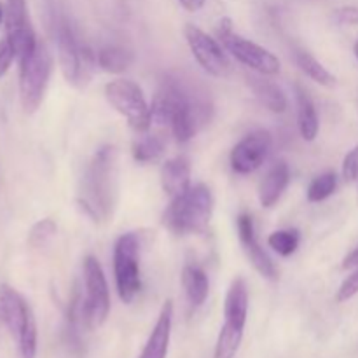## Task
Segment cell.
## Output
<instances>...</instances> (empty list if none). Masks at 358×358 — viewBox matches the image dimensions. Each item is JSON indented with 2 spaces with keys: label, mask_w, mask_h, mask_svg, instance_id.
<instances>
[{
  "label": "cell",
  "mask_w": 358,
  "mask_h": 358,
  "mask_svg": "<svg viewBox=\"0 0 358 358\" xmlns=\"http://www.w3.org/2000/svg\"><path fill=\"white\" fill-rule=\"evenodd\" d=\"M210 112V103L192 96L191 91L175 79H166L161 83L150 105V129L170 128L175 140L185 143L208 122Z\"/></svg>",
  "instance_id": "6da1fadb"
},
{
  "label": "cell",
  "mask_w": 358,
  "mask_h": 358,
  "mask_svg": "<svg viewBox=\"0 0 358 358\" xmlns=\"http://www.w3.org/2000/svg\"><path fill=\"white\" fill-rule=\"evenodd\" d=\"M119 199L117 149L103 145L93 154L80 178L77 205L94 222H108Z\"/></svg>",
  "instance_id": "7a4b0ae2"
},
{
  "label": "cell",
  "mask_w": 358,
  "mask_h": 358,
  "mask_svg": "<svg viewBox=\"0 0 358 358\" xmlns=\"http://www.w3.org/2000/svg\"><path fill=\"white\" fill-rule=\"evenodd\" d=\"M213 194L208 185H191L184 194L171 198L163 213V226L177 236L203 234L213 215Z\"/></svg>",
  "instance_id": "3957f363"
},
{
  "label": "cell",
  "mask_w": 358,
  "mask_h": 358,
  "mask_svg": "<svg viewBox=\"0 0 358 358\" xmlns=\"http://www.w3.org/2000/svg\"><path fill=\"white\" fill-rule=\"evenodd\" d=\"M0 324L9 331L21 358H37V324L23 296L7 283H0Z\"/></svg>",
  "instance_id": "277c9868"
},
{
  "label": "cell",
  "mask_w": 358,
  "mask_h": 358,
  "mask_svg": "<svg viewBox=\"0 0 358 358\" xmlns=\"http://www.w3.org/2000/svg\"><path fill=\"white\" fill-rule=\"evenodd\" d=\"M56 44H58V62L66 83L76 87H86L96 70V52L86 44L77 41L66 21H62L56 30Z\"/></svg>",
  "instance_id": "5b68a950"
},
{
  "label": "cell",
  "mask_w": 358,
  "mask_h": 358,
  "mask_svg": "<svg viewBox=\"0 0 358 358\" xmlns=\"http://www.w3.org/2000/svg\"><path fill=\"white\" fill-rule=\"evenodd\" d=\"M52 70V58L49 49L42 42L37 48L20 59V98L24 112L34 114L41 107L48 90Z\"/></svg>",
  "instance_id": "8992f818"
},
{
  "label": "cell",
  "mask_w": 358,
  "mask_h": 358,
  "mask_svg": "<svg viewBox=\"0 0 358 358\" xmlns=\"http://www.w3.org/2000/svg\"><path fill=\"white\" fill-rule=\"evenodd\" d=\"M217 41L238 62L243 63L245 66L252 69L254 72L261 73V76H276L280 72V66H282L280 59L262 45L238 35L229 17H222L217 23Z\"/></svg>",
  "instance_id": "52a82bcc"
},
{
  "label": "cell",
  "mask_w": 358,
  "mask_h": 358,
  "mask_svg": "<svg viewBox=\"0 0 358 358\" xmlns=\"http://www.w3.org/2000/svg\"><path fill=\"white\" fill-rule=\"evenodd\" d=\"M114 276L119 299L131 304L142 290L140 275V236L138 233H126L114 245Z\"/></svg>",
  "instance_id": "ba28073f"
},
{
  "label": "cell",
  "mask_w": 358,
  "mask_h": 358,
  "mask_svg": "<svg viewBox=\"0 0 358 358\" xmlns=\"http://www.w3.org/2000/svg\"><path fill=\"white\" fill-rule=\"evenodd\" d=\"M105 96L136 133L150 131V105L138 84L129 79L110 80L105 86Z\"/></svg>",
  "instance_id": "9c48e42d"
},
{
  "label": "cell",
  "mask_w": 358,
  "mask_h": 358,
  "mask_svg": "<svg viewBox=\"0 0 358 358\" xmlns=\"http://www.w3.org/2000/svg\"><path fill=\"white\" fill-rule=\"evenodd\" d=\"M84 278V313L90 329L105 324L110 313V294L101 264L94 255H86L83 262Z\"/></svg>",
  "instance_id": "30bf717a"
},
{
  "label": "cell",
  "mask_w": 358,
  "mask_h": 358,
  "mask_svg": "<svg viewBox=\"0 0 358 358\" xmlns=\"http://www.w3.org/2000/svg\"><path fill=\"white\" fill-rule=\"evenodd\" d=\"M185 41L196 62L199 63L205 72L213 77H227L231 72V63L224 52L222 44L217 38L210 37L206 31L198 28L196 24L187 23L184 28Z\"/></svg>",
  "instance_id": "8fae6325"
},
{
  "label": "cell",
  "mask_w": 358,
  "mask_h": 358,
  "mask_svg": "<svg viewBox=\"0 0 358 358\" xmlns=\"http://www.w3.org/2000/svg\"><path fill=\"white\" fill-rule=\"evenodd\" d=\"M3 20H6V38L13 45L16 59L20 62L21 58L30 55L38 44V38L31 27L30 14H28L27 0H7Z\"/></svg>",
  "instance_id": "7c38bea8"
},
{
  "label": "cell",
  "mask_w": 358,
  "mask_h": 358,
  "mask_svg": "<svg viewBox=\"0 0 358 358\" xmlns=\"http://www.w3.org/2000/svg\"><path fill=\"white\" fill-rule=\"evenodd\" d=\"M271 135L266 129L248 133L231 150V168L240 175H250L262 166L271 150Z\"/></svg>",
  "instance_id": "4fadbf2b"
},
{
  "label": "cell",
  "mask_w": 358,
  "mask_h": 358,
  "mask_svg": "<svg viewBox=\"0 0 358 358\" xmlns=\"http://www.w3.org/2000/svg\"><path fill=\"white\" fill-rule=\"evenodd\" d=\"M236 229H238V238H240L241 247H243L245 254H247L248 261L252 262L255 271H257L262 278L273 280V282H275V280L278 278V271H276L275 262L271 261V257L266 254L264 248H262L261 243L257 241L254 220H252L250 213L243 212L238 215Z\"/></svg>",
  "instance_id": "5bb4252c"
},
{
  "label": "cell",
  "mask_w": 358,
  "mask_h": 358,
  "mask_svg": "<svg viewBox=\"0 0 358 358\" xmlns=\"http://www.w3.org/2000/svg\"><path fill=\"white\" fill-rule=\"evenodd\" d=\"M171 324H173V303L168 299L161 308L159 317L143 346L140 358H166L171 338Z\"/></svg>",
  "instance_id": "9a60e30c"
},
{
  "label": "cell",
  "mask_w": 358,
  "mask_h": 358,
  "mask_svg": "<svg viewBox=\"0 0 358 358\" xmlns=\"http://www.w3.org/2000/svg\"><path fill=\"white\" fill-rule=\"evenodd\" d=\"M161 187L170 198L184 194L191 187V163L185 156L171 157L161 166Z\"/></svg>",
  "instance_id": "2e32d148"
},
{
  "label": "cell",
  "mask_w": 358,
  "mask_h": 358,
  "mask_svg": "<svg viewBox=\"0 0 358 358\" xmlns=\"http://www.w3.org/2000/svg\"><path fill=\"white\" fill-rule=\"evenodd\" d=\"M248 318V287L243 278H234L227 290L226 303H224V324L243 329Z\"/></svg>",
  "instance_id": "e0dca14e"
},
{
  "label": "cell",
  "mask_w": 358,
  "mask_h": 358,
  "mask_svg": "<svg viewBox=\"0 0 358 358\" xmlns=\"http://www.w3.org/2000/svg\"><path fill=\"white\" fill-rule=\"evenodd\" d=\"M290 170L285 161H278L269 168L266 177L259 185V201L264 208H273L280 201L285 189L289 187Z\"/></svg>",
  "instance_id": "ac0fdd59"
},
{
  "label": "cell",
  "mask_w": 358,
  "mask_h": 358,
  "mask_svg": "<svg viewBox=\"0 0 358 358\" xmlns=\"http://www.w3.org/2000/svg\"><path fill=\"white\" fill-rule=\"evenodd\" d=\"M266 77L268 76H261V73L259 76H247L248 86L254 91L255 98L261 101V105H264L269 112L283 114L289 107V100H287L282 87L273 83V80H268Z\"/></svg>",
  "instance_id": "d6986e66"
},
{
  "label": "cell",
  "mask_w": 358,
  "mask_h": 358,
  "mask_svg": "<svg viewBox=\"0 0 358 358\" xmlns=\"http://www.w3.org/2000/svg\"><path fill=\"white\" fill-rule=\"evenodd\" d=\"M296 103H297V126L299 133L306 142H313L320 131V121H318L317 108L313 100L301 84H296Z\"/></svg>",
  "instance_id": "ffe728a7"
},
{
  "label": "cell",
  "mask_w": 358,
  "mask_h": 358,
  "mask_svg": "<svg viewBox=\"0 0 358 358\" xmlns=\"http://www.w3.org/2000/svg\"><path fill=\"white\" fill-rule=\"evenodd\" d=\"M182 287L185 297L192 308H199L205 304L210 292V280L206 273L199 266L187 264L182 269Z\"/></svg>",
  "instance_id": "44dd1931"
},
{
  "label": "cell",
  "mask_w": 358,
  "mask_h": 358,
  "mask_svg": "<svg viewBox=\"0 0 358 358\" xmlns=\"http://www.w3.org/2000/svg\"><path fill=\"white\" fill-rule=\"evenodd\" d=\"M98 66H100L103 72L108 73H122L133 65L135 62V56L124 45L117 44H108L100 48V51L96 52Z\"/></svg>",
  "instance_id": "7402d4cb"
},
{
  "label": "cell",
  "mask_w": 358,
  "mask_h": 358,
  "mask_svg": "<svg viewBox=\"0 0 358 358\" xmlns=\"http://www.w3.org/2000/svg\"><path fill=\"white\" fill-rule=\"evenodd\" d=\"M164 138L157 133H140L138 138L133 142L131 152L135 157L136 163H156L157 159H161V156L164 154Z\"/></svg>",
  "instance_id": "603a6c76"
},
{
  "label": "cell",
  "mask_w": 358,
  "mask_h": 358,
  "mask_svg": "<svg viewBox=\"0 0 358 358\" xmlns=\"http://www.w3.org/2000/svg\"><path fill=\"white\" fill-rule=\"evenodd\" d=\"M294 59H296L297 66H299V69L303 70V72L306 73L311 80L318 83L320 86L332 87L336 84V77L332 76V73L329 72V70L325 69V66L322 65V63L318 62L313 55H310L308 51L297 49V51L294 52Z\"/></svg>",
  "instance_id": "cb8c5ba5"
},
{
  "label": "cell",
  "mask_w": 358,
  "mask_h": 358,
  "mask_svg": "<svg viewBox=\"0 0 358 358\" xmlns=\"http://www.w3.org/2000/svg\"><path fill=\"white\" fill-rule=\"evenodd\" d=\"M243 329H238L234 325L224 324L222 329L219 332V338H217L215 345V353L213 358H234L238 353L241 345V339H243Z\"/></svg>",
  "instance_id": "d4e9b609"
},
{
  "label": "cell",
  "mask_w": 358,
  "mask_h": 358,
  "mask_svg": "<svg viewBox=\"0 0 358 358\" xmlns=\"http://www.w3.org/2000/svg\"><path fill=\"white\" fill-rule=\"evenodd\" d=\"M336 189H338V175H336L334 171H325V173L315 177L313 180H311V184L308 185V201H325V199L331 198V196L334 194Z\"/></svg>",
  "instance_id": "484cf974"
},
{
  "label": "cell",
  "mask_w": 358,
  "mask_h": 358,
  "mask_svg": "<svg viewBox=\"0 0 358 358\" xmlns=\"http://www.w3.org/2000/svg\"><path fill=\"white\" fill-rule=\"evenodd\" d=\"M301 243V234L297 229H280L269 234L268 245L282 257H290L296 254Z\"/></svg>",
  "instance_id": "4316f807"
},
{
  "label": "cell",
  "mask_w": 358,
  "mask_h": 358,
  "mask_svg": "<svg viewBox=\"0 0 358 358\" xmlns=\"http://www.w3.org/2000/svg\"><path fill=\"white\" fill-rule=\"evenodd\" d=\"M56 231H58V227H56V222L52 219L38 220L28 233V245L34 248L45 247L55 238Z\"/></svg>",
  "instance_id": "83f0119b"
},
{
  "label": "cell",
  "mask_w": 358,
  "mask_h": 358,
  "mask_svg": "<svg viewBox=\"0 0 358 358\" xmlns=\"http://www.w3.org/2000/svg\"><path fill=\"white\" fill-rule=\"evenodd\" d=\"M343 178L348 184H358V145L353 147L343 159Z\"/></svg>",
  "instance_id": "f1b7e54d"
},
{
  "label": "cell",
  "mask_w": 358,
  "mask_h": 358,
  "mask_svg": "<svg viewBox=\"0 0 358 358\" xmlns=\"http://www.w3.org/2000/svg\"><path fill=\"white\" fill-rule=\"evenodd\" d=\"M357 294H358V268L353 269L352 275L341 283V287H339L338 290V296H336V301H338V303H346V301H350L352 297H355Z\"/></svg>",
  "instance_id": "f546056e"
},
{
  "label": "cell",
  "mask_w": 358,
  "mask_h": 358,
  "mask_svg": "<svg viewBox=\"0 0 358 358\" xmlns=\"http://www.w3.org/2000/svg\"><path fill=\"white\" fill-rule=\"evenodd\" d=\"M14 59H16V52H14L13 45L9 44V41L3 37L2 41H0V77H3L7 72H9Z\"/></svg>",
  "instance_id": "4dcf8cb0"
},
{
  "label": "cell",
  "mask_w": 358,
  "mask_h": 358,
  "mask_svg": "<svg viewBox=\"0 0 358 358\" xmlns=\"http://www.w3.org/2000/svg\"><path fill=\"white\" fill-rule=\"evenodd\" d=\"M334 20L339 24H358V7H341L334 13Z\"/></svg>",
  "instance_id": "1f68e13d"
},
{
  "label": "cell",
  "mask_w": 358,
  "mask_h": 358,
  "mask_svg": "<svg viewBox=\"0 0 358 358\" xmlns=\"http://www.w3.org/2000/svg\"><path fill=\"white\" fill-rule=\"evenodd\" d=\"M205 2L206 0H178V3H180L185 10H189V13H198L199 9H203Z\"/></svg>",
  "instance_id": "d6a6232c"
},
{
  "label": "cell",
  "mask_w": 358,
  "mask_h": 358,
  "mask_svg": "<svg viewBox=\"0 0 358 358\" xmlns=\"http://www.w3.org/2000/svg\"><path fill=\"white\" fill-rule=\"evenodd\" d=\"M341 268L346 269V271H348V269H357L358 268V247L355 248V250L350 252V254L346 255L345 261H343Z\"/></svg>",
  "instance_id": "836d02e7"
},
{
  "label": "cell",
  "mask_w": 358,
  "mask_h": 358,
  "mask_svg": "<svg viewBox=\"0 0 358 358\" xmlns=\"http://www.w3.org/2000/svg\"><path fill=\"white\" fill-rule=\"evenodd\" d=\"M353 52H355V56H357V59H358V41L355 42V45H353Z\"/></svg>",
  "instance_id": "e575fe53"
},
{
  "label": "cell",
  "mask_w": 358,
  "mask_h": 358,
  "mask_svg": "<svg viewBox=\"0 0 358 358\" xmlns=\"http://www.w3.org/2000/svg\"><path fill=\"white\" fill-rule=\"evenodd\" d=\"M2 20H3V10L2 7H0V23H2Z\"/></svg>",
  "instance_id": "d590c367"
}]
</instances>
